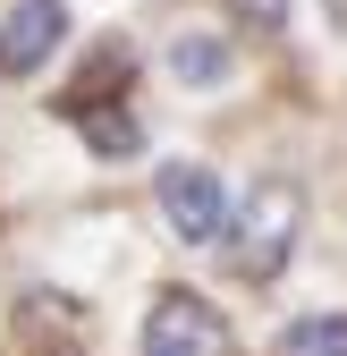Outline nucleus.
I'll list each match as a JSON object with an SVG mask.
<instances>
[{
	"instance_id": "1",
	"label": "nucleus",
	"mask_w": 347,
	"mask_h": 356,
	"mask_svg": "<svg viewBox=\"0 0 347 356\" xmlns=\"http://www.w3.org/2000/svg\"><path fill=\"white\" fill-rule=\"evenodd\" d=\"M288 246H296V187H288V178H263V187L246 195V212H237L229 263H237L246 280H271L280 263H288Z\"/></svg>"
},
{
	"instance_id": "2",
	"label": "nucleus",
	"mask_w": 347,
	"mask_h": 356,
	"mask_svg": "<svg viewBox=\"0 0 347 356\" xmlns=\"http://www.w3.org/2000/svg\"><path fill=\"white\" fill-rule=\"evenodd\" d=\"M221 348H229L221 314H212L203 297H187V289H169L144 314V356H221Z\"/></svg>"
},
{
	"instance_id": "3",
	"label": "nucleus",
	"mask_w": 347,
	"mask_h": 356,
	"mask_svg": "<svg viewBox=\"0 0 347 356\" xmlns=\"http://www.w3.org/2000/svg\"><path fill=\"white\" fill-rule=\"evenodd\" d=\"M161 212H169V229H178V238H195V246L229 229L221 178H212V170H195V161H169V170H161Z\"/></svg>"
},
{
	"instance_id": "4",
	"label": "nucleus",
	"mask_w": 347,
	"mask_h": 356,
	"mask_svg": "<svg viewBox=\"0 0 347 356\" xmlns=\"http://www.w3.org/2000/svg\"><path fill=\"white\" fill-rule=\"evenodd\" d=\"M60 34H68V9H60V0H17V9L0 17V68H9V76H34L42 60L60 51Z\"/></svg>"
},
{
	"instance_id": "5",
	"label": "nucleus",
	"mask_w": 347,
	"mask_h": 356,
	"mask_svg": "<svg viewBox=\"0 0 347 356\" xmlns=\"http://www.w3.org/2000/svg\"><path fill=\"white\" fill-rule=\"evenodd\" d=\"M280 356H347V314H305Z\"/></svg>"
},
{
	"instance_id": "6",
	"label": "nucleus",
	"mask_w": 347,
	"mask_h": 356,
	"mask_svg": "<svg viewBox=\"0 0 347 356\" xmlns=\"http://www.w3.org/2000/svg\"><path fill=\"white\" fill-rule=\"evenodd\" d=\"M169 68H178L187 85H212V76H229V51H221L212 34H187L178 51H169Z\"/></svg>"
},
{
	"instance_id": "7",
	"label": "nucleus",
	"mask_w": 347,
	"mask_h": 356,
	"mask_svg": "<svg viewBox=\"0 0 347 356\" xmlns=\"http://www.w3.org/2000/svg\"><path fill=\"white\" fill-rule=\"evenodd\" d=\"M85 136H94V153H136V119H102V111H76Z\"/></svg>"
},
{
	"instance_id": "8",
	"label": "nucleus",
	"mask_w": 347,
	"mask_h": 356,
	"mask_svg": "<svg viewBox=\"0 0 347 356\" xmlns=\"http://www.w3.org/2000/svg\"><path fill=\"white\" fill-rule=\"evenodd\" d=\"M237 9H254V17H263V26H271V17L288 9V0H237Z\"/></svg>"
}]
</instances>
